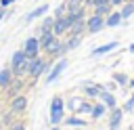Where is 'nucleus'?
Wrapping results in <instances>:
<instances>
[{
	"instance_id": "14",
	"label": "nucleus",
	"mask_w": 134,
	"mask_h": 130,
	"mask_svg": "<svg viewBox=\"0 0 134 130\" xmlns=\"http://www.w3.org/2000/svg\"><path fill=\"white\" fill-rule=\"evenodd\" d=\"M10 78H13V73L8 69H2L0 71V86H8L10 84Z\"/></svg>"
},
{
	"instance_id": "27",
	"label": "nucleus",
	"mask_w": 134,
	"mask_h": 130,
	"mask_svg": "<svg viewBox=\"0 0 134 130\" xmlns=\"http://www.w3.org/2000/svg\"><path fill=\"white\" fill-rule=\"evenodd\" d=\"M86 2H88V4H94V6H96V0H86Z\"/></svg>"
},
{
	"instance_id": "22",
	"label": "nucleus",
	"mask_w": 134,
	"mask_h": 130,
	"mask_svg": "<svg viewBox=\"0 0 134 130\" xmlns=\"http://www.w3.org/2000/svg\"><path fill=\"white\" fill-rule=\"evenodd\" d=\"M77 42H80V38H77V36H73V38L67 42V46H65V48H73V46H77Z\"/></svg>"
},
{
	"instance_id": "18",
	"label": "nucleus",
	"mask_w": 134,
	"mask_h": 130,
	"mask_svg": "<svg viewBox=\"0 0 134 130\" xmlns=\"http://www.w3.org/2000/svg\"><path fill=\"white\" fill-rule=\"evenodd\" d=\"M52 25H54V19H44V23H42V27H40V31H48V29H52Z\"/></svg>"
},
{
	"instance_id": "26",
	"label": "nucleus",
	"mask_w": 134,
	"mask_h": 130,
	"mask_svg": "<svg viewBox=\"0 0 134 130\" xmlns=\"http://www.w3.org/2000/svg\"><path fill=\"white\" fill-rule=\"evenodd\" d=\"M107 2H109V0H96V6H98V4H107Z\"/></svg>"
},
{
	"instance_id": "2",
	"label": "nucleus",
	"mask_w": 134,
	"mask_h": 130,
	"mask_svg": "<svg viewBox=\"0 0 134 130\" xmlns=\"http://www.w3.org/2000/svg\"><path fill=\"white\" fill-rule=\"evenodd\" d=\"M73 25V19L67 15V17H57L54 19V25H52V31H54V36H61L63 31H67L69 27Z\"/></svg>"
},
{
	"instance_id": "28",
	"label": "nucleus",
	"mask_w": 134,
	"mask_h": 130,
	"mask_svg": "<svg viewBox=\"0 0 134 130\" xmlns=\"http://www.w3.org/2000/svg\"><path fill=\"white\" fill-rule=\"evenodd\" d=\"M111 2H113V4H121L124 0H111Z\"/></svg>"
},
{
	"instance_id": "16",
	"label": "nucleus",
	"mask_w": 134,
	"mask_h": 130,
	"mask_svg": "<svg viewBox=\"0 0 134 130\" xmlns=\"http://www.w3.org/2000/svg\"><path fill=\"white\" fill-rule=\"evenodd\" d=\"M132 13H134V2H128V4L124 6V10H121V17H124V19H128Z\"/></svg>"
},
{
	"instance_id": "17",
	"label": "nucleus",
	"mask_w": 134,
	"mask_h": 130,
	"mask_svg": "<svg viewBox=\"0 0 134 130\" xmlns=\"http://www.w3.org/2000/svg\"><path fill=\"white\" fill-rule=\"evenodd\" d=\"M109 10H111V4H109V2H107V4H98L94 15H100V17H103V15H105V13H109Z\"/></svg>"
},
{
	"instance_id": "12",
	"label": "nucleus",
	"mask_w": 134,
	"mask_h": 130,
	"mask_svg": "<svg viewBox=\"0 0 134 130\" xmlns=\"http://www.w3.org/2000/svg\"><path fill=\"white\" fill-rule=\"evenodd\" d=\"M117 46V42H109V44H103V46H98V48H94L92 50V55L96 57V55H105V52H109V50H113Z\"/></svg>"
},
{
	"instance_id": "20",
	"label": "nucleus",
	"mask_w": 134,
	"mask_h": 130,
	"mask_svg": "<svg viewBox=\"0 0 134 130\" xmlns=\"http://www.w3.org/2000/svg\"><path fill=\"white\" fill-rule=\"evenodd\" d=\"M103 111H105V107H103V105L92 107V117H100V115H103Z\"/></svg>"
},
{
	"instance_id": "13",
	"label": "nucleus",
	"mask_w": 134,
	"mask_h": 130,
	"mask_svg": "<svg viewBox=\"0 0 134 130\" xmlns=\"http://www.w3.org/2000/svg\"><path fill=\"white\" fill-rule=\"evenodd\" d=\"M119 120H121V111H119V109H113V113H111V124H109V128H111V130H115V128L119 126Z\"/></svg>"
},
{
	"instance_id": "3",
	"label": "nucleus",
	"mask_w": 134,
	"mask_h": 130,
	"mask_svg": "<svg viewBox=\"0 0 134 130\" xmlns=\"http://www.w3.org/2000/svg\"><path fill=\"white\" fill-rule=\"evenodd\" d=\"M50 111H52V113H50V122H52V124H59L61 117H63V101H61L59 96L52 99V109H50Z\"/></svg>"
},
{
	"instance_id": "10",
	"label": "nucleus",
	"mask_w": 134,
	"mask_h": 130,
	"mask_svg": "<svg viewBox=\"0 0 134 130\" xmlns=\"http://www.w3.org/2000/svg\"><path fill=\"white\" fill-rule=\"evenodd\" d=\"M121 19H124V17H121V13H111V15L107 17L105 25H107V27H115V25H119V23H121Z\"/></svg>"
},
{
	"instance_id": "25",
	"label": "nucleus",
	"mask_w": 134,
	"mask_h": 130,
	"mask_svg": "<svg viewBox=\"0 0 134 130\" xmlns=\"http://www.w3.org/2000/svg\"><path fill=\"white\" fill-rule=\"evenodd\" d=\"M10 130H25V126H21V124H17V126H13Z\"/></svg>"
},
{
	"instance_id": "9",
	"label": "nucleus",
	"mask_w": 134,
	"mask_h": 130,
	"mask_svg": "<svg viewBox=\"0 0 134 130\" xmlns=\"http://www.w3.org/2000/svg\"><path fill=\"white\" fill-rule=\"evenodd\" d=\"M25 107H27V99H25V96H17V99H13V103H10V111H15V113H21Z\"/></svg>"
},
{
	"instance_id": "8",
	"label": "nucleus",
	"mask_w": 134,
	"mask_h": 130,
	"mask_svg": "<svg viewBox=\"0 0 134 130\" xmlns=\"http://www.w3.org/2000/svg\"><path fill=\"white\" fill-rule=\"evenodd\" d=\"M65 67H67V61H59V63L54 65V69L50 71V75L46 78V82H48V84H50V82H54V80H57V78L61 75V71H63Z\"/></svg>"
},
{
	"instance_id": "24",
	"label": "nucleus",
	"mask_w": 134,
	"mask_h": 130,
	"mask_svg": "<svg viewBox=\"0 0 134 130\" xmlns=\"http://www.w3.org/2000/svg\"><path fill=\"white\" fill-rule=\"evenodd\" d=\"M10 2H15V0H0V4H2V6H8Z\"/></svg>"
},
{
	"instance_id": "31",
	"label": "nucleus",
	"mask_w": 134,
	"mask_h": 130,
	"mask_svg": "<svg viewBox=\"0 0 134 130\" xmlns=\"http://www.w3.org/2000/svg\"><path fill=\"white\" fill-rule=\"evenodd\" d=\"M54 130H57V128H54Z\"/></svg>"
},
{
	"instance_id": "5",
	"label": "nucleus",
	"mask_w": 134,
	"mask_h": 130,
	"mask_svg": "<svg viewBox=\"0 0 134 130\" xmlns=\"http://www.w3.org/2000/svg\"><path fill=\"white\" fill-rule=\"evenodd\" d=\"M44 69H46V63H44L42 59H38V57H36V59H31V63H29V67H27V71H29V75H31V78H38Z\"/></svg>"
},
{
	"instance_id": "4",
	"label": "nucleus",
	"mask_w": 134,
	"mask_h": 130,
	"mask_svg": "<svg viewBox=\"0 0 134 130\" xmlns=\"http://www.w3.org/2000/svg\"><path fill=\"white\" fill-rule=\"evenodd\" d=\"M25 55H27V59H36V55H38V50H40V40L38 38H29L27 42H25Z\"/></svg>"
},
{
	"instance_id": "6",
	"label": "nucleus",
	"mask_w": 134,
	"mask_h": 130,
	"mask_svg": "<svg viewBox=\"0 0 134 130\" xmlns=\"http://www.w3.org/2000/svg\"><path fill=\"white\" fill-rule=\"evenodd\" d=\"M103 25H105V21H103V17H100V15H92V17L88 19V23H86V27H88L92 34H96Z\"/></svg>"
},
{
	"instance_id": "1",
	"label": "nucleus",
	"mask_w": 134,
	"mask_h": 130,
	"mask_svg": "<svg viewBox=\"0 0 134 130\" xmlns=\"http://www.w3.org/2000/svg\"><path fill=\"white\" fill-rule=\"evenodd\" d=\"M27 67H29V59H27L25 50H17L15 57H13V71H15L17 75H21Z\"/></svg>"
},
{
	"instance_id": "7",
	"label": "nucleus",
	"mask_w": 134,
	"mask_h": 130,
	"mask_svg": "<svg viewBox=\"0 0 134 130\" xmlns=\"http://www.w3.org/2000/svg\"><path fill=\"white\" fill-rule=\"evenodd\" d=\"M54 38H57V36H54V31H52V29H48V31H42V36H40L38 40H40V46H42V48H48V46L54 42Z\"/></svg>"
},
{
	"instance_id": "11",
	"label": "nucleus",
	"mask_w": 134,
	"mask_h": 130,
	"mask_svg": "<svg viewBox=\"0 0 134 130\" xmlns=\"http://www.w3.org/2000/svg\"><path fill=\"white\" fill-rule=\"evenodd\" d=\"M46 10H48V4H42V6H38V8H36V10H31V13H29V15H27V17H25V21H27V23H29V21H34V19H36V17H40V15H44V13H46Z\"/></svg>"
},
{
	"instance_id": "15",
	"label": "nucleus",
	"mask_w": 134,
	"mask_h": 130,
	"mask_svg": "<svg viewBox=\"0 0 134 130\" xmlns=\"http://www.w3.org/2000/svg\"><path fill=\"white\" fill-rule=\"evenodd\" d=\"M100 96H103V101H105L109 107H115V99H113V94H109V92H103V90H100Z\"/></svg>"
},
{
	"instance_id": "21",
	"label": "nucleus",
	"mask_w": 134,
	"mask_h": 130,
	"mask_svg": "<svg viewBox=\"0 0 134 130\" xmlns=\"http://www.w3.org/2000/svg\"><path fill=\"white\" fill-rule=\"evenodd\" d=\"M67 124H69V126H86V122H84V120H77V117H69Z\"/></svg>"
},
{
	"instance_id": "30",
	"label": "nucleus",
	"mask_w": 134,
	"mask_h": 130,
	"mask_svg": "<svg viewBox=\"0 0 134 130\" xmlns=\"http://www.w3.org/2000/svg\"><path fill=\"white\" fill-rule=\"evenodd\" d=\"M130 50H134V44H132V46H130Z\"/></svg>"
},
{
	"instance_id": "23",
	"label": "nucleus",
	"mask_w": 134,
	"mask_h": 130,
	"mask_svg": "<svg viewBox=\"0 0 134 130\" xmlns=\"http://www.w3.org/2000/svg\"><path fill=\"white\" fill-rule=\"evenodd\" d=\"M117 78V84H126V75H115Z\"/></svg>"
},
{
	"instance_id": "19",
	"label": "nucleus",
	"mask_w": 134,
	"mask_h": 130,
	"mask_svg": "<svg viewBox=\"0 0 134 130\" xmlns=\"http://www.w3.org/2000/svg\"><path fill=\"white\" fill-rule=\"evenodd\" d=\"M100 90H103V88H98V86H90V84L86 86V92H88L90 96H98V94H100Z\"/></svg>"
},
{
	"instance_id": "29",
	"label": "nucleus",
	"mask_w": 134,
	"mask_h": 130,
	"mask_svg": "<svg viewBox=\"0 0 134 130\" xmlns=\"http://www.w3.org/2000/svg\"><path fill=\"white\" fill-rule=\"evenodd\" d=\"M2 15H4V10H0V19H2Z\"/></svg>"
}]
</instances>
